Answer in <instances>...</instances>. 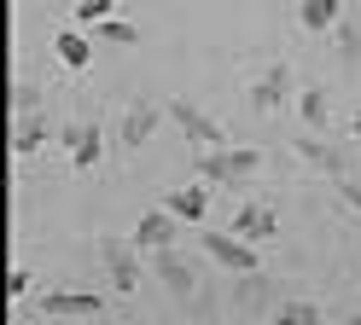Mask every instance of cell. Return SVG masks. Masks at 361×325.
I'll use <instances>...</instances> for the list:
<instances>
[{
	"label": "cell",
	"mask_w": 361,
	"mask_h": 325,
	"mask_svg": "<svg viewBox=\"0 0 361 325\" xmlns=\"http://www.w3.org/2000/svg\"><path fill=\"white\" fill-rule=\"evenodd\" d=\"M41 308H47V314H99L105 302L87 296V291H47V296H41Z\"/></svg>",
	"instance_id": "12"
},
{
	"label": "cell",
	"mask_w": 361,
	"mask_h": 325,
	"mask_svg": "<svg viewBox=\"0 0 361 325\" xmlns=\"http://www.w3.org/2000/svg\"><path fill=\"white\" fill-rule=\"evenodd\" d=\"M128 244H134V250H152V255L175 250V215H169V209H152V215H140Z\"/></svg>",
	"instance_id": "4"
},
{
	"label": "cell",
	"mask_w": 361,
	"mask_h": 325,
	"mask_svg": "<svg viewBox=\"0 0 361 325\" xmlns=\"http://www.w3.org/2000/svg\"><path fill=\"white\" fill-rule=\"evenodd\" d=\"M169 116L180 122V134H187V139H192L198 151H228V128H221L216 116H204L198 105H187V99H175V105H169Z\"/></svg>",
	"instance_id": "1"
},
{
	"label": "cell",
	"mask_w": 361,
	"mask_h": 325,
	"mask_svg": "<svg viewBox=\"0 0 361 325\" xmlns=\"http://www.w3.org/2000/svg\"><path fill=\"white\" fill-rule=\"evenodd\" d=\"M350 134H355V139H361V110H355V116H350Z\"/></svg>",
	"instance_id": "24"
},
{
	"label": "cell",
	"mask_w": 361,
	"mask_h": 325,
	"mask_svg": "<svg viewBox=\"0 0 361 325\" xmlns=\"http://www.w3.org/2000/svg\"><path fill=\"white\" fill-rule=\"evenodd\" d=\"M53 58L64 70H87V64H94V41H87L82 30H59L53 35Z\"/></svg>",
	"instance_id": "11"
},
{
	"label": "cell",
	"mask_w": 361,
	"mask_h": 325,
	"mask_svg": "<svg viewBox=\"0 0 361 325\" xmlns=\"http://www.w3.org/2000/svg\"><path fill=\"white\" fill-rule=\"evenodd\" d=\"M164 209H169L175 221H204L210 215V186H198V180L192 186H175V192L164 198Z\"/></svg>",
	"instance_id": "9"
},
{
	"label": "cell",
	"mask_w": 361,
	"mask_h": 325,
	"mask_svg": "<svg viewBox=\"0 0 361 325\" xmlns=\"http://www.w3.org/2000/svg\"><path fill=\"white\" fill-rule=\"evenodd\" d=\"M298 23L309 35H332L344 23V0H298Z\"/></svg>",
	"instance_id": "10"
},
{
	"label": "cell",
	"mask_w": 361,
	"mask_h": 325,
	"mask_svg": "<svg viewBox=\"0 0 361 325\" xmlns=\"http://www.w3.org/2000/svg\"><path fill=\"white\" fill-rule=\"evenodd\" d=\"M338 198H344V203L355 209V215H361V162H355V169H344V174H338Z\"/></svg>",
	"instance_id": "19"
},
{
	"label": "cell",
	"mask_w": 361,
	"mask_h": 325,
	"mask_svg": "<svg viewBox=\"0 0 361 325\" xmlns=\"http://www.w3.org/2000/svg\"><path fill=\"white\" fill-rule=\"evenodd\" d=\"M274 325H321V308H314V302H280Z\"/></svg>",
	"instance_id": "17"
},
{
	"label": "cell",
	"mask_w": 361,
	"mask_h": 325,
	"mask_svg": "<svg viewBox=\"0 0 361 325\" xmlns=\"http://www.w3.org/2000/svg\"><path fill=\"white\" fill-rule=\"evenodd\" d=\"M344 325H361V314H350V319H344Z\"/></svg>",
	"instance_id": "25"
},
{
	"label": "cell",
	"mask_w": 361,
	"mask_h": 325,
	"mask_svg": "<svg viewBox=\"0 0 361 325\" xmlns=\"http://www.w3.org/2000/svg\"><path fill=\"white\" fill-rule=\"evenodd\" d=\"M274 232H280V221H274V209H268V203H239L233 209V238L257 244V238H274Z\"/></svg>",
	"instance_id": "7"
},
{
	"label": "cell",
	"mask_w": 361,
	"mask_h": 325,
	"mask_svg": "<svg viewBox=\"0 0 361 325\" xmlns=\"http://www.w3.org/2000/svg\"><path fill=\"white\" fill-rule=\"evenodd\" d=\"M35 99H41L35 82H18V87H12V116H18V122H24V116L35 110Z\"/></svg>",
	"instance_id": "20"
},
{
	"label": "cell",
	"mask_w": 361,
	"mask_h": 325,
	"mask_svg": "<svg viewBox=\"0 0 361 325\" xmlns=\"http://www.w3.org/2000/svg\"><path fill=\"white\" fill-rule=\"evenodd\" d=\"M204 255H216V262L233 267V273H251L257 267V250L245 238H233V232H204Z\"/></svg>",
	"instance_id": "5"
},
{
	"label": "cell",
	"mask_w": 361,
	"mask_h": 325,
	"mask_svg": "<svg viewBox=\"0 0 361 325\" xmlns=\"http://www.w3.org/2000/svg\"><path fill=\"white\" fill-rule=\"evenodd\" d=\"M134 255H140L134 244H123V238H105V267H111V285H117L123 296H128L134 285H140V262H134Z\"/></svg>",
	"instance_id": "8"
},
{
	"label": "cell",
	"mask_w": 361,
	"mask_h": 325,
	"mask_svg": "<svg viewBox=\"0 0 361 325\" xmlns=\"http://www.w3.org/2000/svg\"><path fill=\"white\" fill-rule=\"evenodd\" d=\"M64 151H71V169H99L105 128L99 122H71V128H64Z\"/></svg>",
	"instance_id": "3"
},
{
	"label": "cell",
	"mask_w": 361,
	"mask_h": 325,
	"mask_svg": "<svg viewBox=\"0 0 361 325\" xmlns=\"http://www.w3.org/2000/svg\"><path fill=\"white\" fill-rule=\"evenodd\" d=\"M262 162L257 146H228V151H198V169H204V180H245Z\"/></svg>",
	"instance_id": "2"
},
{
	"label": "cell",
	"mask_w": 361,
	"mask_h": 325,
	"mask_svg": "<svg viewBox=\"0 0 361 325\" xmlns=\"http://www.w3.org/2000/svg\"><path fill=\"white\" fill-rule=\"evenodd\" d=\"M286 99H291V70H286V64H268L262 76L251 82V105H257V110H280Z\"/></svg>",
	"instance_id": "6"
},
{
	"label": "cell",
	"mask_w": 361,
	"mask_h": 325,
	"mask_svg": "<svg viewBox=\"0 0 361 325\" xmlns=\"http://www.w3.org/2000/svg\"><path fill=\"white\" fill-rule=\"evenodd\" d=\"M332 41H338V53H344V58H361V30H355V23H338Z\"/></svg>",
	"instance_id": "21"
},
{
	"label": "cell",
	"mask_w": 361,
	"mask_h": 325,
	"mask_svg": "<svg viewBox=\"0 0 361 325\" xmlns=\"http://www.w3.org/2000/svg\"><path fill=\"white\" fill-rule=\"evenodd\" d=\"M157 128V105H146V99H134L128 110H123V146H140V139Z\"/></svg>",
	"instance_id": "13"
},
{
	"label": "cell",
	"mask_w": 361,
	"mask_h": 325,
	"mask_svg": "<svg viewBox=\"0 0 361 325\" xmlns=\"http://www.w3.org/2000/svg\"><path fill=\"white\" fill-rule=\"evenodd\" d=\"M41 146H47V116H24L12 128V157H35Z\"/></svg>",
	"instance_id": "14"
},
{
	"label": "cell",
	"mask_w": 361,
	"mask_h": 325,
	"mask_svg": "<svg viewBox=\"0 0 361 325\" xmlns=\"http://www.w3.org/2000/svg\"><path fill=\"white\" fill-rule=\"evenodd\" d=\"M6 291H12V296H30V267H12V279H6Z\"/></svg>",
	"instance_id": "23"
},
{
	"label": "cell",
	"mask_w": 361,
	"mask_h": 325,
	"mask_svg": "<svg viewBox=\"0 0 361 325\" xmlns=\"http://www.w3.org/2000/svg\"><path fill=\"white\" fill-rule=\"evenodd\" d=\"M152 267H157V279H164V285H169L175 296H187V291H192V273H187V262H180L175 250H164V255H157Z\"/></svg>",
	"instance_id": "16"
},
{
	"label": "cell",
	"mask_w": 361,
	"mask_h": 325,
	"mask_svg": "<svg viewBox=\"0 0 361 325\" xmlns=\"http://www.w3.org/2000/svg\"><path fill=\"white\" fill-rule=\"evenodd\" d=\"M76 18L82 23H105L111 18V0H76Z\"/></svg>",
	"instance_id": "22"
},
{
	"label": "cell",
	"mask_w": 361,
	"mask_h": 325,
	"mask_svg": "<svg viewBox=\"0 0 361 325\" xmlns=\"http://www.w3.org/2000/svg\"><path fill=\"white\" fill-rule=\"evenodd\" d=\"M94 30H99L105 41H117V46H134V41H140V30H134L128 18H105V23H94Z\"/></svg>",
	"instance_id": "18"
},
{
	"label": "cell",
	"mask_w": 361,
	"mask_h": 325,
	"mask_svg": "<svg viewBox=\"0 0 361 325\" xmlns=\"http://www.w3.org/2000/svg\"><path fill=\"white\" fill-rule=\"evenodd\" d=\"M298 116H303L314 134H321V128L332 122V99H326V87H303V93H298Z\"/></svg>",
	"instance_id": "15"
}]
</instances>
